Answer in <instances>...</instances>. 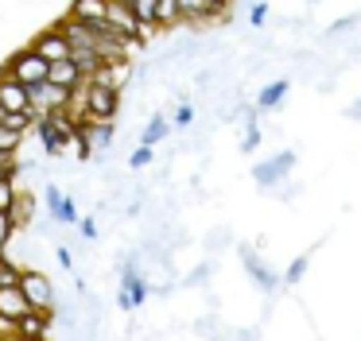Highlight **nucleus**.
<instances>
[{
	"mask_svg": "<svg viewBox=\"0 0 361 341\" xmlns=\"http://www.w3.org/2000/svg\"><path fill=\"white\" fill-rule=\"evenodd\" d=\"M0 105L12 108V113H32V89L16 82L8 70H0Z\"/></svg>",
	"mask_w": 361,
	"mask_h": 341,
	"instance_id": "nucleus-6",
	"label": "nucleus"
},
{
	"mask_svg": "<svg viewBox=\"0 0 361 341\" xmlns=\"http://www.w3.org/2000/svg\"><path fill=\"white\" fill-rule=\"evenodd\" d=\"M55 256H59V264H63V268H71V248H55Z\"/></svg>",
	"mask_w": 361,
	"mask_h": 341,
	"instance_id": "nucleus-31",
	"label": "nucleus"
},
{
	"mask_svg": "<svg viewBox=\"0 0 361 341\" xmlns=\"http://www.w3.org/2000/svg\"><path fill=\"white\" fill-rule=\"evenodd\" d=\"M249 23H252V27H264V23H268V4H264V0H257V4H252Z\"/></svg>",
	"mask_w": 361,
	"mask_h": 341,
	"instance_id": "nucleus-29",
	"label": "nucleus"
},
{
	"mask_svg": "<svg viewBox=\"0 0 361 341\" xmlns=\"http://www.w3.org/2000/svg\"><path fill=\"white\" fill-rule=\"evenodd\" d=\"M32 128L39 132V140H43V147H47V155H63V151H66V140L59 136V128L51 124V116H35Z\"/></svg>",
	"mask_w": 361,
	"mask_h": 341,
	"instance_id": "nucleus-16",
	"label": "nucleus"
},
{
	"mask_svg": "<svg viewBox=\"0 0 361 341\" xmlns=\"http://www.w3.org/2000/svg\"><path fill=\"white\" fill-rule=\"evenodd\" d=\"M156 8H159V0H133V12H136V20H140L144 27H159V23H156Z\"/></svg>",
	"mask_w": 361,
	"mask_h": 341,
	"instance_id": "nucleus-22",
	"label": "nucleus"
},
{
	"mask_svg": "<svg viewBox=\"0 0 361 341\" xmlns=\"http://www.w3.org/2000/svg\"><path fill=\"white\" fill-rule=\"evenodd\" d=\"M307 268H311V252L295 256V260H291V268L283 271V283H299V279L307 275Z\"/></svg>",
	"mask_w": 361,
	"mask_h": 341,
	"instance_id": "nucleus-23",
	"label": "nucleus"
},
{
	"mask_svg": "<svg viewBox=\"0 0 361 341\" xmlns=\"http://www.w3.org/2000/svg\"><path fill=\"white\" fill-rule=\"evenodd\" d=\"M156 23H159V27H175V23H183V8H179V0H159V8H156Z\"/></svg>",
	"mask_w": 361,
	"mask_h": 341,
	"instance_id": "nucleus-19",
	"label": "nucleus"
},
{
	"mask_svg": "<svg viewBox=\"0 0 361 341\" xmlns=\"http://www.w3.org/2000/svg\"><path fill=\"white\" fill-rule=\"evenodd\" d=\"M32 46H35V51H39L47 62H63V58H71V39H66L63 31H59V23H51L47 31H39Z\"/></svg>",
	"mask_w": 361,
	"mask_h": 341,
	"instance_id": "nucleus-7",
	"label": "nucleus"
},
{
	"mask_svg": "<svg viewBox=\"0 0 361 341\" xmlns=\"http://www.w3.org/2000/svg\"><path fill=\"white\" fill-rule=\"evenodd\" d=\"M113 144V124L109 120H97L94 116V128H90V147L94 151H102V147H109Z\"/></svg>",
	"mask_w": 361,
	"mask_h": 341,
	"instance_id": "nucleus-20",
	"label": "nucleus"
},
{
	"mask_svg": "<svg viewBox=\"0 0 361 341\" xmlns=\"http://www.w3.org/2000/svg\"><path fill=\"white\" fill-rule=\"evenodd\" d=\"M4 70H8L16 82H24V85H35V82H47V70H51V62L43 58L35 46H27V51H16L8 62H4Z\"/></svg>",
	"mask_w": 361,
	"mask_h": 341,
	"instance_id": "nucleus-1",
	"label": "nucleus"
},
{
	"mask_svg": "<svg viewBox=\"0 0 361 341\" xmlns=\"http://www.w3.org/2000/svg\"><path fill=\"white\" fill-rule=\"evenodd\" d=\"M128 78H133V58H102V66L90 74V82H105L113 89H125Z\"/></svg>",
	"mask_w": 361,
	"mask_h": 341,
	"instance_id": "nucleus-9",
	"label": "nucleus"
},
{
	"mask_svg": "<svg viewBox=\"0 0 361 341\" xmlns=\"http://www.w3.org/2000/svg\"><path fill=\"white\" fill-rule=\"evenodd\" d=\"M27 89H32V120L55 113V108H66V97H71V89H63V85H55V82H35V85H27Z\"/></svg>",
	"mask_w": 361,
	"mask_h": 341,
	"instance_id": "nucleus-4",
	"label": "nucleus"
},
{
	"mask_svg": "<svg viewBox=\"0 0 361 341\" xmlns=\"http://www.w3.org/2000/svg\"><path fill=\"white\" fill-rule=\"evenodd\" d=\"M82 237H86V240L97 237V221H94V217H82Z\"/></svg>",
	"mask_w": 361,
	"mask_h": 341,
	"instance_id": "nucleus-30",
	"label": "nucleus"
},
{
	"mask_svg": "<svg viewBox=\"0 0 361 341\" xmlns=\"http://www.w3.org/2000/svg\"><path fill=\"white\" fill-rule=\"evenodd\" d=\"M190 120H195V108H190V105H179V108H175L171 128H190Z\"/></svg>",
	"mask_w": 361,
	"mask_h": 341,
	"instance_id": "nucleus-28",
	"label": "nucleus"
},
{
	"mask_svg": "<svg viewBox=\"0 0 361 341\" xmlns=\"http://www.w3.org/2000/svg\"><path fill=\"white\" fill-rule=\"evenodd\" d=\"M43 198H47V209H51V217H55L59 225H74V221H78V206H74L59 186H43Z\"/></svg>",
	"mask_w": 361,
	"mask_h": 341,
	"instance_id": "nucleus-12",
	"label": "nucleus"
},
{
	"mask_svg": "<svg viewBox=\"0 0 361 341\" xmlns=\"http://www.w3.org/2000/svg\"><path fill=\"white\" fill-rule=\"evenodd\" d=\"M241 260H245V268H249V275L257 279L260 291H264V294H276V287H280V275H276V271L268 268V264L260 260V256L252 252L249 244H241Z\"/></svg>",
	"mask_w": 361,
	"mask_h": 341,
	"instance_id": "nucleus-11",
	"label": "nucleus"
},
{
	"mask_svg": "<svg viewBox=\"0 0 361 341\" xmlns=\"http://www.w3.org/2000/svg\"><path fill=\"white\" fill-rule=\"evenodd\" d=\"M27 310H32V302H27L24 287H0V314L4 318H24Z\"/></svg>",
	"mask_w": 361,
	"mask_h": 341,
	"instance_id": "nucleus-13",
	"label": "nucleus"
},
{
	"mask_svg": "<svg viewBox=\"0 0 361 341\" xmlns=\"http://www.w3.org/2000/svg\"><path fill=\"white\" fill-rule=\"evenodd\" d=\"M12 237H16V225H12V213H8V209H0V252H8Z\"/></svg>",
	"mask_w": 361,
	"mask_h": 341,
	"instance_id": "nucleus-25",
	"label": "nucleus"
},
{
	"mask_svg": "<svg viewBox=\"0 0 361 341\" xmlns=\"http://www.w3.org/2000/svg\"><path fill=\"white\" fill-rule=\"evenodd\" d=\"M179 8H183V23H214V20H221V12H218L214 0H179Z\"/></svg>",
	"mask_w": 361,
	"mask_h": 341,
	"instance_id": "nucleus-14",
	"label": "nucleus"
},
{
	"mask_svg": "<svg viewBox=\"0 0 361 341\" xmlns=\"http://www.w3.org/2000/svg\"><path fill=\"white\" fill-rule=\"evenodd\" d=\"M71 16L74 20H82V23H90L94 31H121V27H113L109 23V0H74L71 4Z\"/></svg>",
	"mask_w": 361,
	"mask_h": 341,
	"instance_id": "nucleus-5",
	"label": "nucleus"
},
{
	"mask_svg": "<svg viewBox=\"0 0 361 341\" xmlns=\"http://www.w3.org/2000/svg\"><path fill=\"white\" fill-rule=\"evenodd\" d=\"M125 4H133V0H125Z\"/></svg>",
	"mask_w": 361,
	"mask_h": 341,
	"instance_id": "nucleus-32",
	"label": "nucleus"
},
{
	"mask_svg": "<svg viewBox=\"0 0 361 341\" xmlns=\"http://www.w3.org/2000/svg\"><path fill=\"white\" fill-rule=\"evenodd\" d=\"M16 190H20V186L12 182V178H0V209H12V202H16Z\"/></svg>",
	"mask_w": 361,
	"mask_h": 341,
	"instance_id": "nucleus-27",
	"label": "nucleus"
},
{
	"mask_svg": "<svg viewBox=\"0 0 361 341\" xmlns=\"http://www.w3.org/2000/svg\"><path fill=\"white\" fill-rule=\"evenodd\" d=\"M291 167H295V151H280L276 159L257 163V167H252V178H257L260 186H276L283 175H291Z\"/></svg>",
	"mask_w": 361,
	"mask_h": 341,
	"instance_id": "nucleus-10",
	"label": "nucleus"
},
{
	"mask_svg": "<svg viewBox=\"0 0 361 341\" xmlns=\"http://www.w3.org/2000/svg\"><path fill=\"white\" fill-rule=\"evenodd\" d=\"M20 287H24L27 302H32L35 310H55V306H59L55 283H51L43 271H27V268H24V279H20Z\"/></svg>",
	"mask_w": 361,
	"mask_h": 341,
	"instance_id": "nucleus-3",
	"label": "nucleus"
},
{
	"mask_svg": "<svg viewBox=\"0 0 361 341\" xmlns=\"http://www.w3.org/2000/svg\"><path fill=\"white\" fill-rule=\"evenodd\" d=\"M152 159H156V147H152V144H140V147L133 151V159H128V167H133V170H144Z\"/></svg>",
	"mask_w": 361,
	"mask_h": 341,
	"instance_id": "nucleus-26",
	"label": "nucleus"
},
{
	"mask_svg": "<svg viewBox=\"0 0 361 341\" xmlns=\"http://www.w3.org/2000/svg\"><path fill=\"white\" fill-rule=\"evenodd\" d=\"M47 82L63 85V89H74V85H82V82H86V74H82V70L74 66V58H63V62H51Z\"/></svg>",
	"mask_w": 361,
	"mask_h": 341,
	"instance_id": "nucleus-15",
	"label": "nucleus"
},
{
	"mask_svg": "<svg viewBox=\"0 0 361 341\" xmlns=\"http://www.w3.org/2000/svg\"><path fill=\"white\" fill-rule=\"evenodd\" d=\"M51 322H55V310H27L24 318H16V333L27 341H47L51 333Z\"/></svg>",
	"mask_w": 361,
	"mask_h": 341,
	"instance_id": "nucleus-8",
	"label": "nucleus"
},
{
	"mask_svg": "<svg viewBox=\"0 0 361 341\" xmlns=\"http://www.w3.org/2000/svg\"><path fill=\"white\" fill-rule=\"evenodd\" d=\"M167 132H171V124H167V116H152V120H148V128H144V144H152V147H156L159 144V140H164L167 136Z\"/></svg>",
	"mask_w": 361,
	"mask_h": 341,
	"instance_id": "nucleus-21",
	"label": "nucleus"
},
{
	"mask_svg": "<svg viewBox=\"0 0 361 341\" xmlns=\"http://www.w3.org/2000/svg\"><path fill=\"white\" fill-rule=\"evenodd\" d=\"M86 101H90V116H97V120H113L121 113V89H113L105 82L86 78Z\"/></svg>",
	"mask_w": 361,
	"mask_h": 341,
	"instance_id": "nucleus-2",
	"label": "nucleus"
},
{
	"mask_svg": "<svg viewBox=\"0 0 361 341\" xmlns=\"http://www.w3.org/2000/svg\"><path fill=\"white\" fill-rule=\"evenodd\" d=\"M20 144H24V132L0 124V151H20Z\"/></svg>",
	"mask_w": 361,
	"mask_h": 341,
	"instance_id": "nucleus-24",
	"label": "nucleus"
},
{
	"mask_svg": "<svg viewBox=\"0 0 361 341\" xmlns=\"http://www.w3.org/2000/svg\"><path fill=\"white\" fill-rule=\"evenodd\" d=\"M8 213H12V225H16V229H27V225H32V217H35V198L24 190V186L16 190V202H12Z\"/></svg>",
	"mask_w": 361,
	"mask_h": 341,
	"instance_id": "nucleus-17",
	"label": "nucleus"
},
{
	"mask_svg": "<svg viewBox=\"0 0 361 341\" xmlns=\"http://www.w3.org/2000/svg\"><path fill=\"white\" fill-rule=\"evenodd\" d=\"M288 89H291L288 78H280V82H268L264 89H260V97H257V108H276V105H283Z\"/></svg>",
	"mask_w": 361,
	"mask_h": 341,
	"instance_id": "nucleus-18",
	"label": "nucleus"
}]
</instances>
